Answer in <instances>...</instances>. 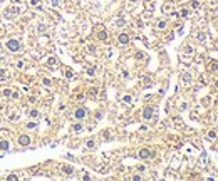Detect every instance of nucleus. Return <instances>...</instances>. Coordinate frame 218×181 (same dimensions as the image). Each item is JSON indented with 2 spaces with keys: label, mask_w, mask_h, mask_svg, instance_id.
<instances>
[{
  "label": "nucleus",
  "mask_w": 218,
  "mask_h": 181,
  "mask_svg": "<svg viewBox=\"0 0 218 181\" xmlns=\"http://www.w3.org/2000/svg\"><path fill=\"white\" fill-rule=\"evenodd\" d=\"M116 24H118L119 27H122V25L126 24V20H124V17H122V15H121V17H119V19H118V22H116Z\"/></svg>",
  "instance_id": "obj_26"
},
{
  "label": "nucleus",
  "mask_w": 218,
  "mask_h": 181,
  "mask_svg": "<svg viewBox=\"0 0 218 181\" xmlns=\"http://www.w3.org/2000/svg\"><path fill=\"white\" fill-rule=\"evenodd\" d=\"M0 149H2V151L9 149V141H5V139H2V141H0Z\"/></svg>",
  "instance_id": "obj_15"
},
{
  "label": "nucleus",
  "mask_w": 218,
  "mask_h": 181,
  "mask_svg": "<svg viewBox=\"0 0 218 181\" xmlns=\"http://www.w3.org/2000/svg\"><path fill=\"white\" fill-rule=\"evenodd\" d=\"M181 82L186 84V86H190V82H191V76L188 74V72H185V74L181 76Z\"/></svg>",
  "instance_id": "obj_8"
},
{
  "label": "nucleus",
  "mask_w": 218,
  "mask_h": 181,
  "mask_svg": "<svg viewBox=\"0 0 218 181\" xmlns=\"http://www.w3.org/2000/svg\"><path fill=\"white\" fill-rule=\"evenodd\" d=\"M7 76H9V74H7V70H5V69H0V79L4 81V79H5Z\"/></svg>",
  "instance_id": "obj_25"
},
{
  "label": "nucleus",
  "mask_w": 218,
  "mask_h": 181,
  "mask_svg": "<svg viewBox=\"0 0 218 181\" xmlns=\"http://www.w3.org/2000/svg\"><path fill=\"white\" fill-rule=\"evenodd\" d=\"M72 131H74V133H81L82 131V124H74V126H72Z\"/></svg>",
  "instance_id": "obj_17"
},
{
  "label": "nucleus",
  "mask_w": 218,
  "mask_h": 181,
  "mask_svg": "<svg viewBox=\"0 0 218 181\" xmlns=\"http://www.w3.org/2000/svg\"><path fill=\"white\" fill-rule=\"evenodd\" d=\"M19 144H20V146H29V144H30V138L25 136V134H22L19 138Z\"/></svg>",
  "instance_id": "obj_6"
},
{
  "label": "nucleus",
  "mask_w": 218,
  "mask_h": 181,
  "mask_svg": "<svg viewBox=\"0 0 218 181\" xmlns=\"http://www.w3.org/2000/svg\"><path fill=\"white\" fill-rule=\"evenodd\" d=\"M191 9L193 10H198L200 9V2H196V0H195V2H191Z\"/></svg>",
  "instance_id": "obj_27"
},
{
  "label": "nucleus",
  "mask_w": 218,
  "mask_h": 181,
  "mask_svg": "<svg viewBox=\"0 0 218 181\" xmlns=\"http://www.w3.org/2000/svg\"><path fill=\"white\" fill-rule=\"evenodd\" d=\"M119 42L121 44H128L129 42V35L128 34H119Z\"/></svg>",
  "instance_id": "obj_11"
},
{
  "label": "nucleus",
  "mask_w": 218,
  "mask_h": 181,
  "mask_svg": "<svg viewBox=\"0 0 218 181\" xmlns=\"http://www.w3.org/2000/svg\"><path fill=\"white\" fill-rule=\"evenodd\" d=\"M27 128H29V129H35V128H37V124H35V122H29Z\"/></svg>",
  "instance_id": "obj_30"
},
{
  "label": "nucleus",
  "mask_w": 218,
  "mask_h": 181,
  "mask_svg": "<svg viewBox=\"0 0 218 181\" xmlns=\"http://www.w3.org/2000/svg\"><path fill=\"white\" fill-rule=\"evenodd\" d=\"M122 102H124V104H131V102H133V97H131V96H124V97H122Z\"/></svg>",
  "instance_id": "obj_20"
},
{
  "label": "nucleus",
  "mask_w": 218,
  "mask_h": 181,
  "mask_svg": "<svg viewBox=\"0 0 218 181\" xmlns=\"http://www.w3.org/2000/svg\"><path fill=\"white\" fill-rule=\"evenodd\" d=\"M45 29H47V27H45V25H44V24H40V25H39V27H37V30H39V32H44V30H45Z\"/></svg>",
  "instance_id": "obj_33"
},
{
  "label": "nucleus",
  "mask_w": 218,
  "mask_h": 181,
  "mask_svg": "<svg viewBox=\"0 0 218 181\" xmlns=\"http://www.w3.org/2000/svg\"><path fill=\"white\" fill-rule=\"evenodd\" d=\"M57 64H59V62H57L56 57H49V59H47V65H50V67H56Z\"/></svg>",
  "instance_id": "obj_14"
},
{
  "label": "nucleus",
  "mask_w": 218,
  "mask_h": 181,
  "mask_svg": "<svg viewBox=\"0 0 218 181\" xmlns=\"http://www.w3.org/2000/svg\"><path fill=\"white\" fill-rule=\"evenodd\" d=\"M206 138L211 139V141H215V139L218 138V129H210V131L206 133Z\"/></svg>",
  "instance_id": "obj_7"
},
{
  "label": "nucleus",
  "mask_w": 218,
  "mask_h": 181,
  "mask_svg": "<svg viewBox=\"0 0 218 181\" xmlns=\"http://www.w3.org/2000/svg\"><path fill=\"white\" fill-rule=\"evenodd\" d=\"M72 76H74V74H72V70H70V69H65V77H67V79H70Z\"/></svg>",
  "instance_id": "obj_28"
},
{
  "label": "nucleus",
  "mask_w": 218,
  "mask_h": 181,
  "mask_svg": "<svg viewBox=\"0 0 218 181\" xmlns=\"http://www.w3.org/2000/svg\"><path fill=\"white\" fill-rule=\"evenodd\" d=\"M138 156L141 159H149V158H153V151L148 149V148H143V149H139V154Z\"/></svg>",
  "instance_id": "obj_2"
},
{
  "label": "nucleus",
  "mask_w": 218,
  "mask_h": 181,
  "mask_svg": "<svg viewBox=\"0 0 218 181\" xmlns=\"http://www.w3.org/2000/svg\"><path fill=\"white\" fill-rule=\"evenodd\" d=\"M156 27H158V29H165V27H166V20H159V22L156 24Z\"/></svg>",
  "instance_id": "obj_24"
},
{
  "label": "nucleus",
  "mask_w": 218,
  "mask_h": 181,
  "mask_svg": "<svg viewBox=\"0 0 218 181\" xmlns=\"http://www.w3.org/2000/svg\"><path fill=\"white\" fill-rule=\"evenodd\" d=\"M29 116H30V117H34V119H37V117H39V111L32 109V111H29Z\"/></svg>",
  "instance_id": "obj_19"
},
{
  "label": "nucleus",
  "mask_w": 218,
  "mask_h": 181,
  "mask_svg": "<svg viewBox=\"0 0 218 181\" xmlns=\"http://www.w3.org/2000/svg\"><path fill=\"white\" fill-rule=\"evenodd\" d=\"M96 49H94V45H87V52H94Z\"/></svg>",
  "instance_id": "obj_35"
},
{
  "label": "nucleus",
  "mask_w": 218,
  "mask_h": 181,
  "mask_svg": "<svg viewBox=\"0 0 218 181\" xmlns=\"http://www.w3.org/2000/svg\"><path fill=\"white\" fill-rule=\"evenodd\" d=\"M50 4H52L54 7H59V0H50Z\"/></svg>",
  "instance_id": "obj_34"
},
{
  "label": "nucleus",
  "mask_w": 218,
  "mask_h": 181,
  "mask_svg": "<svg viewBox=\"0 0 218 181\" xmlns=\"http://www.w3.org/2000/svg\"><path fill=\"white\" fill-rule=\"evenodd\" d=\"M183 54H188V56H193V54H195V49H193L191 45H185V47H183Z\"/></svg>",
  "instance_id": "obj_12"
},
{
  "label": "nucleus",
  "mask_w": 218,
  "mask_h": 181,
  "mask_svg": "<svg viewBox=\"0 0 218 181\" xmlns=\"http://www.w3.org/2000/svg\"><path fill=\"white\" fill-rule=\"evenodd\" d=\"M86 146H87V148H89V149H92V148H94V146H96V142H94V141H92V139H89V141H87V142H86Z\"/></svg>",
  "instance_id": "obj_23"
},
{
  "label": "nucleus",
  "mask_w": 218,
  "mask_h": 181,
  "mask_svg": "<svg viewBox=\"0 0 218 181\" xmlns=\"http://www.w3.org/2000/svg\"><path fill=\"white\" fill-rule=\"evenodd\" d=\"M17 67H19V69H22V67H24V62H22V60H20V62H17Z\"/></svg>",
  "instance_id": "obj_37"
},
{
  "label": "nucleus",
  "mask_w": 218,
  "mask_h": 181,
  "mask_svg": "<svg viewBox=\"0 0 218 181\" xmlns=\"http://www.w3.org/2000/svg\"><path fill=\"white\" fill-rule=\"evenodd\" d=\"M97 39H99V40H106V39H107V32H106V30H99V32H97Z\"/></svg>",
  "instance_id": "obj_13"
},
{
  "label": "nucleus",
  "mask_w": 218,
  "mask_h": 181,
  "mask_svg": "<svg viewBox=\"0 0 218 181\" xmlns=\"http://www.w3.org/2000/svg\"><path fill=\"white\" fill-rule=\"evenodd\" d=\"M163 12H165V13H173V5L170 2H166L165 5H163Z\"/></svg>",
  "instance_id": "obj_9"
},
{
  "label": "nucleus",
  "mask_w": 218,
  "mask_h": 181,
  "mask_svg": "<svg viewBox=\"0 0 218 181\" xmlns=\"http://www.w3.org/2000/svg\"><path fill=\"white\" fill-rule=\"evenodd\" d=\"M30 5H32V7L40 9V0H30Z\"/></svg>",
  "instance_id": "obj_21"
},
{
  "label": "nucleus",
  "mask_w": 218,
  "mask_h": 181,
  "mask_svg": "<svg viewBox=\"0 0 218 181\" xmlns=\"http://www.w3.org/2000/svg\"><path fill=\"white\" fill-rule=\"evenodd\" d=\"M188 15H190V10H188V9H181L179 17H183V19H185V17H188Z\"/></svg>",
  "instance_id": "obj_18"
},
{
  "label": "nucleus",
  "mask_w": 218,
  "mask_h": 181,
  "mask_svg": "<svg viewBox=\"0 0 218 181\" xmlns=\"http://www.w3.org/2000/svg\"><path fill=\"white\" fill-rule=\"evenodd\" d=\"M153 112H154L153 107H144V111H143V117H144V119H151V117H153Z\"/></svg>",
  "instance_id": "obj_5"
},
{
  "label": "nucleus",
  "mask_w": 218,
  "mask_h": 181,
  "mask_svg": "<svg viewBox=\"0 0 218 181\" xmlns=\"http://www.w3.org/2000/svg\"><path fill=\"white\" fill-rule=\"evenodd\" d=\"M86 72H87V76H94L96 67H87V69H86Z\"/></svg>",
  "instance_id": "obj_22"
},
{
  "label": "nucleus",
  "mask_w": 218,
  "mask_h": 181,
  "mask_svg": "<svg viewBox=\"0 0 218 181\" xmlns=\"http://www.w3.org/2000/svg\"><path fill=\"white\" fill-rule=\"evenodd\" d=\"M210 70H218V65H216L215 62H211V64H210Z\"/></svg>",
  "instance_id": "obj_31"
},
{
  "label": "nucleus",
  "mask_w": 218,
  "mask_h": 181,
  "mask_svg": "<svg viewBox=\"0 0 218 181\" xmlns=\"http://www.w3.org/2000/svg\"><path fill=\"white\" fill-rule=\"evenodd\" d=\"M61 169H62V173H65V174H72V173H74V168L69 166V164H64Z\"/></svg>",
  "instance_id": "obj_10"
},
{
  "label": "nucleus",
  "mask_w": 218,
  "mask_h": 181,
  "mask_svg": "<svg viewBox=\"0 0 218 181\" xmlns=\"http://www.w3.org/2000/svg\"><path fill=\"white\" fill-rule=\"evenodd\" d=\"M133 179H134V181H139V179H141V176H139V174H134V176H133Z\"/></svg>",
  "instance_id": "obj_36"
},
{
  "label": "nucleus",
  "mask_w": 218,
  "mask_h": 181,
  "mask_svg": "<svg viewBox=\"0 0 218 181\" xmlns=\"http://www.w3.org/2000/svg\"><path fill=\"white\" fill-rule=\"evenodd\" d=\"M15 2H17V4H22V2H24V0H15Z\"/></svg>",
  "instance_id": "obj_39"
},
{
  "label": "nucleus",
  "mask_w": 218,
  "mask_h": 181,
  "mask_svg": "<svg viewBox=\"0 0 218 181\" xmlns=\"http://www.w3.org/2000/svg\"><path fill=\"white\" fill-rule=\"evenodd\" d=\"M2 94H4V96H7V97H9V96H10V94H12V92H10V89H4V90H2Z\"/></svg>",
  "instance_id": "obj_32"
},
{
  "label": "nucleus",
  "mask_w": 218,
  "mask_h": 181,
  "mask_svg": "<svg viewBox=\"0 0 218 181\" xmlns=\"http://www.w3.org/2000/svg\"><path fill=\"white\" fill-rule=\"evenodd\" d=\"M128 2H129V4H136V2H138V0H128Z\"/></svg>",
  "instance_id": "obj_38"
},
{
  "label": "nucleus",
  "mask_w": 218,
  "mask_h": 181,
  "mask_svg": "<svg viewBox=\"0 0 218 181\" xmlns=\"http://www.w3.org/2000/svg\"><path fill=\"white\" fill-rule=\"evenodd\" d=\"M19 13V7H12V9H7L5 10V19H12L13 15Z\"/></svg>",
  "instance_id": "obj_3"
},
{
  "label": "nucleus",
  "mask_w": 218,
  "mask_h": 181,
  "mask_svg": "<svg viewBox=\"0 0 218 181\" xmlns=\"http://www.w3.org/2000/svg\"><path fill=\"white\" fill-rule=\"evenodd\" d=\"M89 94H91V96H96V94H97V87H92V89L89 90Z\"/></svg>",
  "instance_id": "obj_29"
},
{
  "label": "nucleus",
  "mask_w": 218,
  "mask_h": 181,
  "mask_svg": "<svg viewBox=\"0 0 218 181\" xmlns=\"http://www.w3.org/2000/svg\"><path fill=\"white\" fill-rule=\"evenodd\" d=\"M196 40H198V42H205V40H206V35H205L203 32H200V34L196 35Z\"/></svg>",
  "instance_id": "obj_16"
},
{
  "label": "nucleus",
  "mask_w": 218,
  "mask_h": 181,
  "mask_svg": "<svg viewBox=\"0 0 218 181\" xmlns=\"http://www.w3.org/2000/svg\"><path fill=\"white\" fill-rule=\"evenodd\" d=\"M20 42L19 40H15V39H12V40H9L7 42V49L10 50V52H17V50H20Z\"/></svg>",
  "instance_id": "obj_1"
},
{
  "label": "nucleus",
  "mask_w": 218,
  "mask_h": 181,
  "mask_svg": "<svg viewBox=\"0 0 218 181\" xmlns=\"http://www.w3.org/2000/svg\"><path fill=\"white\" fill-rule=\"evenodd\" d=\"M86 109H84V107H79V109H76V112H74V117L76 119H84L86 117Z\"/></svg>",
  "instance_id": "obj_4"
}]
</instances>
